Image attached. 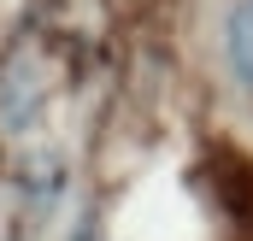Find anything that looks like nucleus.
<instances>
[{
	"label": "nucleus",
	"instance_id": "obj_1",
	"mask_svg": "<svg viewBox=\"0 0 253 241\" xmlns=\"http://www.w3.org/2000/svg\"><path fill=\"white\" fill-rule=\"evenodd\" d=\"M224 65H230L236 88L253 94V0H236L224 18Z\"/></svg>",
	"mask_w": 253,
	"mask_h": 241
}]
</instances>
